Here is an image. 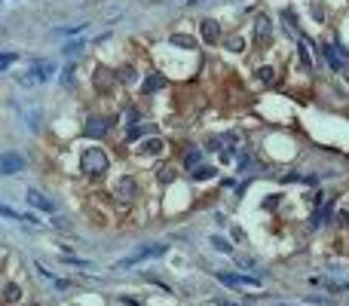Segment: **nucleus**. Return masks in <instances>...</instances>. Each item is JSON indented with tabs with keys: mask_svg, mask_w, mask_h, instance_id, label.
<instances>
[{
	"mask_svg": "<svg viewBox=\"0 0 349 306\" xmlns=\"http://www.w3.org/2000/svg\"><path fill=\"white\" fill-rule=\"evenodd\" d=\"M22 220H25V223H34V226H40V223H43V220H40V217H37L34 211H28V214L22 211Z\"/></svg>",
	"mask_w": 349,
	"mask_h": 306,
	"instance_id": "nucleus-35",
	"label": "nucleus"
},
{
	"mask_svg": "<svg viewBox=\"0 0 349 306\" xmlns=\"http://www.w3.org/2000/svg\"><path fill=\"white\" fill-rule=\"evenodd\" d=\"M169 43H172V46H181V49H187V52H196V49H199V40H196V37H190V34H172Z\"/></svg>",
	"mask_w": 349,
	"mask_h": 306,
	"instance_id": "nucleus-18",
	"label": "nucleus"
},
{
	"mask_svg": "<svg viewBox=\"0 0 349 306\" xmlns=\"http://www.w3.org/2000/svg\"><path fill=\"white\" fill-rule=\"evenodd\" d=\"M254 34H257V40H269V37H273V22H269L266 13L254 16Z\"/></svg>",
	"mask_w": 349,
	"mask_h": 306,
	"instance_id": "nucleus-15",
	"label": "nucleus"
},
{
	"mask_svg": "<svg viewBox=\"0 0 349 306\" xmlns=\"http://www.w3.org/2000/svg\"><path fill=\"white\" fill-rule=\"evenodd\" d=\"M58 83H61L64 89H71V86L77 83V61H67V64L58 70Z\"/></svg>",
	"mask_w": 349,
	"mask_h": 306,
	"instance_id": "nucleus-19",
	"label": "nucleus"
},
{
	"mask_svg": "<svg viewBox=\"0 0 349 306\" xmlns=\"http://www.w3.org/2000/svg\"><path fill=\"white\" fill-rule=\"evenodd\" d=\"M110 193L116 196V202H135L141 196V187H138V178L135 175H120L113 181L110 187Z\"/></svg>",
	"mask_w": 349,
	"mask_h": 306,
	"instance_id": "nucleus-4",
	"label": "nucleus"
},
{
	"mask_svg": "<svg viewBox=\"0 0 349 306\" xmlns=\"http://www.w3.org/2000/svg\"><path fill=\"white\" fill-rule=\"evenodd\" d=\"M254 80H257L260 86H273V80H276V70L269 67V64H263V67H257V70H254Z\"/></svg>",
	"mask_w": 349,
	"mask_h": 306,
	"instance_id": "nucleus-24",
	"label": "nucleus"
},
{
	"mask_svg": "<svg viewBox=\"0 0 349 306\" xmlns=\"http://www.w3.org/2000/svg\"><path fill=\"white\" fill-rule=\"evenodd\" d=\"M306 303H316V306H328V300H325V297H309Z\"/></svg>",
	"mask_w": 349,
	"mask_h": 306,
	"instance_id": "nucleus-38",
	"label": "nucleus"
},
{
	"mask_svg": "<svg viewBox=\"0 0 349 306\" xmlns=\"http://www.w3.org/2000/svg\"><path fill=\"white\" fill-rule=\"evenodd\" d=\"M52 226H61V230H67V217H61V214H52Z\"/></svg>",
	"mask_w": 349,
	"mask_h": 306,
	"instance_id": "nucleus-36",
	"label": "nucleus"
},
{
	"mask_svg": "<svg viewBox=\"0 0 349 306\" xmlns=\"http://www.w3.org/2000/svg\"><path fill=\"white\" fill-rule=\"evenodd\" d=\"M116 80L126 83V86H135V83L141 80V76H138V67H135V64H123L120 70H116Z\"/></svg>",
	"mask_w": 349,
	"mask_h": 306,
	"instance_id": "nucleus-21",
	"label": "nucleus"
},
{
	"mask_svg": "<svg viewBox=\"0 0 349 306\" xmlns=\"http://www.w3.org/2000/svg\"><path fill=\"white\" fill-rule=\"evenodd\" d=\"M86 49H89V43L83 40V37H74V40H67V43L58 49V55L67 58V61H77L80 55H86Z\"/></svg>",
	"mask_w": 349,
	"mask_h": 306,
	"instance_id": "nucleus-12",
	"label": "nucleus"
},
{
	"mask_svg": "<svg viewBox=\"0 0 349 306\" xmlns=\"http://www.w3.org/2000/svg\"><path fill=\"white\" fill-rule=\"evenodd\" d=\"M218 178V169L215 166H196L190 172V181H215Z\"/></svg>",
	"mask_w": 349,
	"mask_h": 306,
	"instance_id": "nucleus-22",
	"label": "nucleus"
},
{
	"mask_svg": "<svg viewBox=\"0 0 349 306\" xmlns=\"http://www.w3.org/2000/svg\"><path fill=\"white\" fill-rule=\"evenodd\" d=\"M306 199H309V205H313V208H319V205H325V193H319V190H316V193H309Z\"/></svg>",
	"mask_w": 349,
	"mask_h": 306,
	"instance_id": "nucleus-34",
	"label": "nucleus"
},
{
	"mask_svg": "<svg viewBox=\"0 0 349 306\" xmlns=\"http://www.w3.org/2000/svg\"><path fill=\"white\" fill-rule=\"evenodd\" d=\"M166 251H169V245H166V242H150V245H141V248H135L132 254H126L123 260H116V263H113V270H129V266H138V263H144V260L163 257Z\"/></svg>",
	"mask_w": 349,
	"mask_h": 306,
	"instance_id": "nucleus-2",
	"label": "nucleus"
},
{
	"mask_svg": "<svg viewBox=\"0 0 349 306\" xmlns=\"http://www.w3.org/2000/svg\"><path fill=\"white\" fill-rule=\"evenodd\" d=\"M224 49H227V52H245V37H242V34L227 37V40H224Z\"/></svg>",
	"mask_w": 349,
	"mask_h": 306,
	"instance_id": "nucleus-25",
	"label": "nucleus"
},
{
	"mask_svg": "<svg viewBox=\"0 0 349 306\" xmlns=\"http://www.w3.org/2000/svg\"><path fill=\"white\" fill-rule=\"evenodd\" d=\"M16 61H19V52H0V73L10 70Z\"/></svg>",
	"mask_w": 349,
	"mask_h": 306,
	"instance_id": "nucleus-28",
	"label": "nucleus"
},
{
	"mask_svg": "<svg viewBox=\"0 0 349 306\" xmlns=\"http://www.w3.org/2000/svg\"><path fill=\"white\" fill-rule=\"evenodd\" d=\"M0 217H7V220H22V211L7 205V202H0Z\"/></svg>",
	"mask_w": 349,
	"mask_h": 306,
	"instance_id": "nucleus-30",
	"label": "nucleus"
},
{
	"mask_svg": "<svg viewBox=\"0 0 349 306\" xmlns=\"http://www.w3.org/2000/svg\"><path fill=\"white\" fill-rule=\"evenodd\" d=\"M224 147H227V141H224V135H212V138L205 141V147H202V150H205V153H221Z\"/></svg>",
	"mask_w": 349,
	"mask_h": 306,
	"instance_id": "nucleus-27",
	"label": "nucleus"
},
{
	"mask_svg": "<svg viewBox=\"0 0 349 306\" xmlns=\"http://www.w3.org/2000/svg\"><path fill=\"white\" fill-rule=\"evenodd\" d=\"M150 135V126L147 123H135V126H126V141L129 144H138L141 138H147Z\"/></svg>",
	"mask_w": 349,
	"mask_h": 306,
	"instance_id": "nucleus-20",
	"label": "nucleus"
},
{
	"mask_svg": "<svg viewBox=\"0 0 349 306\" xmlns=\"http://www.w3.org/2000/svg\"><path fill=\"white\" fill-rule=\"evenodd\" d=\"M322 55L328 58V67H331L334 73H343V67H346V58L337 52V46H334V43H325V46H322Z\"/></svg>",
	"mask_w": 349,
	"mask_h": 306,
	"instance_id": "nucleus-13",
	"label": "nucleus"
},
{
	"mask_svg": "<svg viewBox=\"0 0 349 306\" xmlns=\"http://www.w3.org/2000/svg\"><path fill=\"white\" fill-rule=\"evenodd\" d=\"M212 248H215V251H221V254H233V245H230L224 236H212Z\"/></svg>",
	"mask_w": 349,
	"mask_h": 306,
	"instance_id": "nucleus-29",
	"label": "nucleus"
},
{
	"mask_svg": "<svg viewBox=\"0 0 349 306\" xmlns=\"http://www.w3.org/2000/svg\"><path fill=\"white\" fill-rule=\"evenodd\" d=\"M25 199H28V205L31 208H37V211H46V214H55V202L46 196V193H40V190H34V187H28V193H25Z\"/></svg>",
	"mask_w": 349,
	"mask_h": 306,
	"instance_id": "nucleus-10",
	"label": "nucleus"
},
{
	"mask_svg": "<svg viewBox=\"0 0 349 306\" xmlns=\"http://www.w3.org/2000/svg\"><path fill=\"white\" fill-rule=\"evenodd\" d=\"M300 61L306 70H313V58H309V49H306V40H300Z\"/></svg>",
	"mask_w": 349,
	"mask_h": 306,
	"instance_id": "nucleus-31",
	"label": "nucleus"
},
{
	"mask_svg": "<svg viewBox=\"0 0 349 306\" xmlns=\"http://www.w3.org/2000/svg\"><path fill=\"white\" fill-rule=\"evenodd\" d=\"M116 83H120V80H116V70H110L104 64H95V70H92V89L98 95H110Z\"/></svg>",
	"mask_w": 349,
	"mask_h": 306,
	"instance_id": "nucleus-7",
	"label": "nucleus"
},
{
	"mask_svg": "<svg viewBox=\"0 0 349 306\" xmlns=\"http://www.w3.org/2000/svg\"><path fill=\"white\" fill-rule=\"evenodd\" d=\"M19 300H22V285H19V282H7L4 288H0V303L16 306Z\"/></svg>",
	"mask_w": 349,
	"mask_h": 306,
	"instance_id": "nucleus-14",
	"label": "nucleus"
},
{
	"mask_svg": "<svg viewBox=\"0 0 349 306\" xmlns=\"http://www.w3.org/2000/svg\"><path fill=\"white\" fill-rule=\"evenodd\" d=\"M309 13H313V16H316V19H319V22H322V19H325V10H322V7H309Z\"/></svg>",
	"mask_w": 349,
	"mask_h": 306,
	"instance_id": "nucleus-37",
	"label": "nucleus"
},
{
	"mask_svg": "<svg viewBox=\"0 0 349 306\" xmlns=\"http://www.w3.org/2000/svg\"><path fill=\"white\" fill-rule=\"evenodd\" d=\"M202 157H205V150H202V147H190V150L184 153V160H181L184 172H193L196 166H202Z\"/></svg>",
	"mask_w": 349,
	"mask_h": 306,
	"instance_id": "nucleus-17",
	"label": "nucleus"
},
{
	"mask_svg": "<svg viewBox=\"0 0 349 306\" xmlns=\"http://www.w3.org/2000/svg\"><path fill=\"white\" fill-rule=\"evenodd\" d=\"M199 37L205 46H218L221 43V22L218 19H202L199 22Z\"/></svg>",
	"mask_w": 349,
	"mask_h": 306,
	"instance_id": "nucleus-9",
	"label": "nucleus"
},
{
	"mask_svg": "<svg viewBox=\"0 0 349 306\" xmlns=\"http://www.w3.org/2000/svg\"><path fill=\"white\" fill-rule=\"evenodd\" d=\"M89 31V25L83 22V25H71V28H52L49 31V37H61V40H74V37H83Z\"/></svg>",
	"mask_w": 349,
	"mask_h": 306,
	"instance_id": "nucleus-16",
	"label": "nucleus"
},
{
	"mask_svg": "<svg viewBox=\"0 0 349 306\" xmlns=\"http://www.w3.org/2000/svg\"><path fill=\"white\" fill-rule=\"evenodd\" d=\"M25 169H28L25 153H19V150H4V153H0V175H4V178L22 175Z\"/></svg>",
	"mask_w": 349,
	"mask_h": 306,
	"instance_id": "nucleus-6",
	"label": "nucleus"
},
{
	"mask_svg": "<svg viewBox=\"0 0 349 306\" xmlns=\"http://www.w3.org/2000/svg\"><path fill=\"white\" fill-rule=\"evenodd\" d=\"M163 150H166V141H163L160 135H147V138H141V141L135 144L138 157H160Z\"/></svg>",
	"mask_w": 349,
	"mask_h": 306,
	"instance_id": "nucleus-8",
	"label": "nucleus"
},
{
	"mask_svg": "<svg viewBox=\"0 0 349 306\" xmlns=\"http://www.w3.org/2000/svg\"><path fill=\"white\" fill-rule=\"evenodd\" d=\"M343 73H346V83H349V61H346V67H343Z\"/></svg>",
	"mask_w": 349,
	"mask_h": 306,
	"instance_id": "nucleus-39",
	"label": "nucleus"
},
{
	"mask_svg": "<svg viewBox=\"0 0 349 306\" xmlns=\"http://www.w3.org/2000/svg\"><path fill=\"white\" fill-rule=\"evenodd\" d=\"M80 172H83L86 178H104V175L110 172V153H107L104 147H98L95 141L86 144V147L80 150Z\"/></svg>",
	"mask_w": 349,
	"mask_h": 306,
	"instance_id": "nucleus-1",
	"label": "nucleus"
},
{
	"mask_svg": "<svg viewBox=\"0 0 349 306\" xmlns=\"http://www.w3.org/2000/svg\"><path fill=\"white\" fill-rule=\"evenodd\" d=\"M28 129H34V132L40 129V110H31L28 113Z\"/></svg>",
	"mask_w": 349,
	"mask_h": 306,
	"instance_id": "nucleus-33",
	"label": "nucleus"
},
{
	"mask_svg": "<svg viewBox=\"0 0 349 306\" xmlns=\"http://www.w3.org/2000/svg\"><path fill=\"white\" fill-rule=\"evenodd\" d=\"M113 123H116V117H101V113H89L86 123H83V129H80V135H83L86 141H101V138H107V135H110Z\"/></svg>",
	"mask_w": 349,
	"mask_h": 306,
	"instance_id": "nucleus-3",
	"label": "nucleus"
},
{
	"mask_svg": "<svg viewBox=\"0 0 349 306\" xmlns=\"http://www.w3.org/2000/svg\"><path fill=\"white\" fill-rule=\"evenodd\" d=\"M215 276H218L221 285H227V288H233V291L242 288V285H239V273H215Z\"/></svg>",
	"mask_w": 349,
	"mask_h": 306,
	"instance_id": "nucleus-26",
	"label": "nucleus"
},
{
	"mask_svg": "<svg viewBox=\"0 0 349 306\" xmlns=\"http://www.w3.org/2000/svg\"><path fill=\"white\" fill-rule=\"evenodd\" d=\"M31 80H34V86H40V83H49L52 76L58 73V61H52V58H37V61H31V67L25 70Z\"/></svg>",
	"mask_w": 349,
	"mask_h": 306,
	"instance_id": "nucleus-5",
	"label": "nucleus"
},
{
	"mask_svg": "<svg viewBox=\"0 0 349 306\" xmlns=\"http://www.w3.org/2000/svg\"><path fill=\"white\" fill-rule=\"evenodd\" d=\"M166 86H169V76L150 70V73H144V80H141V95H153V92H160Z\"/></svg>",
	"mask_w": 349,
	"mask_h": 306,
	"instance_id": "nucleus-11",
	"label": "nucleus"
},
{
	"mask_svg": "<svg viewBox=\"0 0 349 306\" xmlns=\"http://www.w3.org/2000/svg\"><path fill=\"white\" fill-rule=\"evenodd\" d=\"M331 211H334V205H331V202H328V205H319V208H316V214H313V220H309V226H313V230H319L322 223H328Z\"/></svg>",
	"mask_w": 349,
	"mask_h": 306,
	"instance_id": "nucleus-23",
	"label": "nucleus"
},
{
	"mask_svg": "<svg viewBox=\"0 0 349 306\" xmlns=\"http://www.w3.org/2000/svg\"><path fill=\"white\" fill-rule=\"evenodd\" d=\"M157 178H160V184H172V181H175V169H169V166H163Z\"/></svg>",
	"mask_w": 349,
	"mask_h": 306,
	"instance_id": "nucleus-32",
	"label": "nucleus"
}]
</instances>
